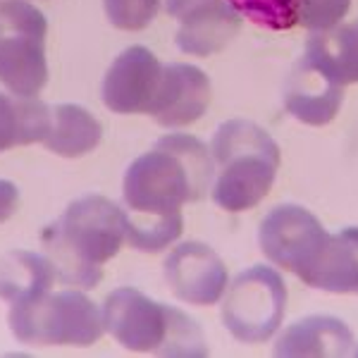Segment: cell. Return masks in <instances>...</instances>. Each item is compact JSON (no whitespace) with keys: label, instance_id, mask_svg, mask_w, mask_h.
<instances>
[{"label":"cell","instance_id":"cell-1","mask_svg":"<svg viewBox=\"0 0 358 358\" xmlns=\"http://www.w3.org/2000/svg\"><path fill=\"white\" fill-rule=\"evenodd\" d=\"M215 160L203 141L167 134L127 167L122 196L127 241L143 253L172 246L184 232L182 206L203 201L213 187Z\"/></svg>","mask_w":358,"mask_h":358},{"label":"cell","instance_id":"cell-2","mask_svg":"<svg viewBox=\"0 0 358 358\" xmlns=\"http://www.w3.org/2000/svg\"><path fill=\"white\" fill-rule=\"evenodd\" d=\"M124 239L127 213L98 194L72 201L53 224L41 229V244L55 277L79 289H96L103 265L117 256Z\"/></svg>","mask_w":358,"mask_h":358},{"label":"cell","instance_id":"cell-3","mask_svg":"<svg viewBox=\"0 0 358 358\" xmlns=\"http://www.w3.org/2000/svg\"><path fill=\"white\" fill-rule=\"evenodd\" d=\"M210 155L220 165L210 199L227 213L256 208L270 194L280 167V146L261 124L227 120L210 141Z\"/></svg>","mask_w":358,"mask_h":358},{"label":"cell","instance_id":"cell-4","mask_svg":"<svg viewBox=\"0 0 358 358\" xmlns=\"http://www.w3.org/2000/svg\"><path fill=\"white\" fill-rule=\"evenodd\" d=\"M103 325L115 342L134 354L208 356L206 334L199 322L175 306L158 303L131 287H120L103 303Z\"/></svg>","mask_w":358,"mask_h":358},{"label":"cell","instance_id":"cell-5","mask_svg":"<svg viewBox=\"0 0 358 358\" xmlns=\"http://www.w3.org/2000/svg\"><path fill=\"white\" fill-rule=\"evenodd\" d=\"M10 330L29 346H94L106 332L103 310L84 292H48L17 303L8 315Z\"/></svg>","mask_w":358,"mask_h":358},{"label":"cell","instance_id":"cell-6","mask_svg":"<svg viewBox=\"0 0 358 358\" xmlns=\"http://www.w3.org/2000/svg\"><path fill=\"white\" fill-rule=\"evenodd\" d=\"M48 20L27 0L0 3V84L15 96H38L48 82Z\"/></svg>","mask_w":358,"mask_h":358},{"label":"cell","instance_id":"cell-7","mask_svg":"<svg viewBox=\"0 0 358 358\" xmlns=\"http://www.w3.org/2000/svg\"><path fill=\"white\" fill-rule=\"evenodd\" d=\"M287 285L268 265H253L236 275L222 306V322L241 344H263L285 320Z\"/></svg>","mask_w":358,"mask_h":358},{"label":"cell","instance_id":"cell-8","mask_svg":"<svg viewBox=\"0 0 358 358\" xmlns=\"http://www.w3.org/2000/svg\"><path fill=\"white\" fill-rule=\"evenodd\" d=\"M327 241L330 234L325 232L320 220L303 206L294 203L273 208L258 232V244L268 261H273L277 268L289 270L299 280L310 273Z\"/></svg>","mask_w":358,"mask_h":358},{"label":"cell","instance_id":"cell-9","mask_svg":"<svg viewBox=\"0 0 358 358\" xmlns=\"http://www.w3.org/2000/svg\"><path fill=\"white\" fill-rule=\"evenodd\" d=\"M160 60L143 45H129L113 60L101 84L103 103L113 113L136 115L151 110L163 77Z\"/></svg>","mask_w":358,"mask_h":358},{"label":"cell","instance_id":"cell-10","mask_svg":"<svg viewBox=\"0 0 358 358\" xmlns=\"http://www.w3.org/2000/svg\"><path fill=\"white\" fill-rule=\"evenodd\" d=\"M165 280L179 301L215 306L227 289V268L208 244L184 241L165 258Z\"/></svg>","mask_w":358,"mask_h":358},{"label":"cell","instance_id":"cell-11","mask_svg":"<svg viewBox=\"0 0 358 358\" xmlns=\"http://www.w3.org/2000/svg\"><path fill=\"white\" fill-rule=\"evenodd\" d=\"M210 79L203 69L172 62L163 67L158 94L148 115L160 127H187L201 120L210 106Z\"/></svg>","mask_w":358,"mask_h":358},{"label":"cell","instance_id":"cell-12","mask_svg":"<svg viewBox=\"0 0 358 358\" xmlns=\"http://www.w3.org/2000/svg\"><path fill=\"white\" fill-rule=\"evenodd\" d=\"M177 20V48L199 57L220 53L241 31V15L227 0H201Z\"/></svg>","mask_w":358,"mask_h":358},{"label":"cell","instance_id":"cell-13","mask_svg":"<svg viewBox=\"0 0 358 358\" xmlns=\"http://www.w3.org/2000/svg\"><path fill=\"white\" fill-rule=\"evenodd\" d=\"M344 101V86L330 82L306 57L299 60L285 86V108L292 117L310 127H322L337 117Z\"/></svg>","mask_w":358,"mask_h":358},{"label":"cell","instance_id":"cell-14","mask_svg":"<svg viewBox=\"0 0 358 358\" xmlns=\"http://www.w3.org/2000/svg\"><path fill=\"white\" fill-rule=\"evenodd\" d=\"M354 334L349 325L332 315H308L287 327L273 346L282 358H339L349 356Z\"/></svg>","mask_w":358,"mask_h":358},{"label":"cell","instance_id":"cell-15","mask_svg":"<svg viewBox=\"0 0 358 358\" xmlns=\"http://www.w3.org/2000/svg\"><path fill=\"white\" fill-rule=\"evenodd\" d=\"M303 57L334 84H358V20L313 31Z\"/></svg>","mask_w":358,"mask_h":358},{"label":"cell","instance_id":"cell-16","mask_svg":"<svg viewBox=\"0 0 358 358\" xmlns=\"http://www.w3.org/2000/svg\"><path fill=\"white\" fill-rule=\"evenodd\" d=\"M301 282L320 292L358 294V227H346L330 236L325 251Z\"/></svg>","mask_w":358,"mask_h":358},{"label":"cell","instance_id":"cell-17","mask_svg":"<svg viewBox=\"0 0 358 358\" xmlns=\"http://www.w3.org/2000/svg\"><path fill=\"white\" fill-rule=\"evenodd\" d=\"M55 270L48 256L34 251H8L0 256V299L10 306L27 303L53 289Z\"/></svg>","mask_w":358,"mask_h":358},{"label":"cell","instance_id":"cell-18","mask_svg":"<svg viewBox=\"0 0 358 358\" xmlns=\"http://www.w3.org/2000/svg\"><path fill=\"white\" fill-rule=\"evenodd\" d=\"M101 138V122L82 106L65 103V106L50 108V129L43 138V146L50 153L60 158H82L96 151Z\"/></svg>","mask_w":358,"mask_h":358},{"label":"cell","instance_id":"cell-19","mask_svg":"<svg viewBox=\"0 0 358 358\" xmlns=\"http://www.w3.org/2000/svg\"><path fill=\"white\" fill-rule=\"evenodd\" d=\"M50 129V108L36 96H8L0 91V153L13 146L43 141Z\"/></svg>","mask_w":358,"mask_h":358},{"label":"cell","instance_id":"cell-20","mask_svg":"<svg viewBox=\"0 0 358 358\" xmlns=\"http://www.w3.org/2000/svg\"><path fill=\"white\" fill-rule=\"evenodd\" d=\"M241 17L270 31H287L299 24V0H227Z\"/></svg>","mask_w":358,"mask_h":358},{"label":"cell","instance_id":"cell-21","mask_svg":"<svg viewBox=\"0 0 358 358\" xmlns=\"http://www.w3.org/2000/svg\"><path fill=\"white\" fill-rule=\"evenodd\" d=\"M103 8L115 29L141 31L160 13V0H103Z\"/></svg>","mask_w":358,"mask_h":358},{"label":"cell","instance_id":"cell-22","mask_svg":"<svg viewBox=\"0 0 358 358\" xmlns=\"http://www.w3.org/2000/svg\"><path fill=\"white\" fill-rule=\"evenodd\" d=\"M351 0H299V24L310 31H325L349 15Z\"/></svg>","mask_w":358,"mask_h":358},{"label":"cell","instance_id":"cell-23","mask_svg":"<svg viewBox=\"0 0 358 358\" xmlns=\"http://www.w3.org/2000/svg\"><path fill=\"white\" fill-rule=\"evenodd\" d=\"M20 208V189L17 184L0 179V222H8Z\"/></svg>","mask_w":358,"mask_h":358},{"label":"cell","instance_id":"cell-24","mask_svg":"<svg viewBox=\"0 0 358 358\" xmlns=\"http://www.w3.org/2000/svg\"><path fill=\"white\" fill-rule=\"evenodd\" d=\"M165 3V10H167V15H172V17H182L187 10H192L194 5H199L201 0H163Z\"/></svg>","mask_w":358,"mask_h":358},{"label":"cell","instance_id":"cell-25","mask_svg":"<svg viewBox=\"0 0 358 358\" xmlns=\"http://www.w3.org/2000/svg\"><path fill=\"white\" fill-rule=\"evenodd\" d=\"M356 356H358V351H356Z\"/></svg>","mask_w":358,"mask_h":358}]
</instances>
